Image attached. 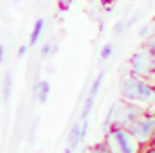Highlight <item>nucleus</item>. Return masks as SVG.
Here are the masks:
<instances>
[{"label":"nucleus","mask_w":155,"mask_h":153,"mask_svg":"<svg viewBox=\"0 0 155 153\" xmlns=\"http://www.w3.org/2000/svg\"><path fill=\"white\" fill-rule=\"evenodd\" d=\"M121 97L124 101L148 106L155 103V85L144 77H137L134 74H126L121 79Z\"/></svg>","instance_id":"f257e3e1"},{"label":"nucleus","mask_w":155,"mask_h":153,"mask_svg":"<svg viewBox=\"0 0 155 153\" xmlns=\"http://www.w3.org/2000/svg\"><path fill=\"white\" fill-rule=\"evenodd\" d=\"M105 141L108 142L112 153H141V142L130 133L128 128L112 126L108 133H105Z\"/></svg>","instance_id":"f03ea898"},{"label":"nucleus","mask_w":155,"mask_h":153,"mask_svg":"<svg viewBox=\"0 0 155 153\" xmlns=\"http://www.w3.org/2000/svg\"><path fill=\"white\" fill-rule=\"evenodd\" d=\"M114 108V126H121V128H128L132 122H135L141 115H144V106L130 103V101H121L112 105Z\"/></svg>","instance_id":"7ed1b4c3"},{"label":"nucleus","mask_w":155,"mask_h":153,"mask_svg":"<svg viewBox=\"0 0 155 153\" xmlns=\"http://www.w3.org/2000/svg\"><path fill=\"white\" fill-rule=\"evenodd\" d=\"M130 74L137 77H144V79H150L152 76H155L153 72V58H152V52L143 47L139 50H135L130 58Z\"/></svg>","instance_id":"20e7f679"},{"label":"nucleus","mask_w":155,"mask_h":153,"mask_svg":"<svg viewBox=\"0 0 155 153\" xmlns=\"http://www.w3.org/2000/svg\"><path fill=\"white\" fill-rule=\"evenodd\" d=\"M128 130L141 144L152 142V139L155 135V114L153 112H146L144 115H141L135 122H132L128 126Z\"/></svg>","instance_id":"39448f33"},{"label":"nucleus","mask_w":155,"mask_h":153,"mask_svg":"<svg viewBox=\"0 0 155 153\" xmlns=\"http://www.w3.org/2000/svg\"><path fill=\"white\" fill-rule=\"evenodd\" d=\"M87 130H88V122H87V119L76 121V122L72 124L71 132H69L67 146H71V148H74V150H76L78 146L83 142V139H85V135H87Z\"/></svg>","instance_id":"423d86ee"},{"label":"nucleus","mask_w":155,"mask_h":153,"mask_svg":"<svg viewBox=\"0 0 155 153\" xmlns=\"http://www.w3.org/2000/svg\"><path fill=\"white\" fill-rule=\"evenodd\" d=\"M49 96H51V85H49V81L40 79V81H36L33 85V97L38 103H47Z\"/></svg>","instance_id":"0eeeda50"},{"label":"nucleus","mask_w":155,"mask_h":153,"mask_svg":"<svg viewBox=\"0 0 155 153\" xmlns=\"http://www.w3.org/2000/svg\"><path fill=\"white\" fill-rule=\"evenodd\" d=\"M43 29H45V18H38L36 22H35V25H33V31H31V34H29V45L31 47H35V45H38L40 40H41V34H43Z\"/></svg>","instance_id":"6e6552de"},{"label":"nucleus","mask_w":155,"mask_h":153,"mask_svg":"<svg viewBox=\"0 0 155 153\" xmlns=\"http://www.w3.org/2000/svg\"><path fill=\"white\" fill-rule=\"evenodd\" d=\"M2 96H4V101H9L11 96H13V74H11V72H5V76H4Z\"/></svg>","instance_id":"1a4fd4ad"},{"label":"nucleus","mask_w":155,"mask_h":153,"mask_svg":"<svg viewBox=\"0 0 155 153\" xmlns=\"http://www.w3.org/2000/svg\"><path fill=\"white\" fill-rule=\"evenodd\" d=\"M103 81H105V70H101L97 76L94 77L92 86H90V90H88V96L97 97V94H99V90H101V86H103Z\"/></svg>","instance_id":"9d476101"},{"label":"nucleus","mask_w":155,"mask_h":153,"mask_svg":"<svg viewBox=\"0 0 155 153\" xmlns=\"http://www.w3.org/2000/svg\"><path fill=\"white\" fill-rule=\"evenodd\" d=\"M94 103H96V97H92V96L87 94V97H85V101H83V106H81V119H87V117H88V114H90L92 108H94Z\"/></svg>","instance_id":"9b49d317"},{"label":"nucleus","mask_w":155,"mask_h":153,"mask_svg":"<svg viewBox=\"0 0 155 153\" xmlns=\"http://www.w3.org/2000/svg\"><path fill=\"white\" fill-rule=\"evenodd\" d=\"M54 50H56V45H54L52 41H49V40H47V41H43V43H41V47H40V54H41L43 58H49Z\"/></svg>","instance_id":"f8f14e48"},{"label":"nucleus","mask_w":155,"mask_h":153,"mask_svg":"<svg viewBox=\"0 0 155 153\" xmlns=\"http://www.w3.org/2000/svg\"><path fill=\"white\" fill-rule=\"evenodd\" d=\"M112 54H114V43H105V45L101 47L99 58H101L103 61H107V60H110V58H112Z\"/></svg>","instance_id":"ddd939ff"},{"label":"nucleus","mask_w":155,"mask_h":153,"mask_svg":"<svg viewBox=\"0 0 155 153\" xmlns=\"http://www.w3.org/2000/svg\"><path fill=\"white\" fill-rule=\"evenodd\" d=\"M90 153H112V150H110L108 142L103 141V142H96V144L90 148Z\"/></svg>","instance_id":"4468645a"},{"label":"nucleus","mask_w":155,"mask_h":153,"mask_svg":"<svg viewBox=\"0 0 155 153\" xmlns=\"http://www.w3.org/2000/svg\"><path fill=\"white\" fill-rule=\"evenodd\" d=\"M137 34H139V38H150L153 34V27L152 25H143V27H139Z\"/></svg>","instance_id":"2eb2a0df"},{"label":"nucleus","mask_w":155,"mask_h":153,"mask_svg":"<svg viewBox=\"0 0 155 153\" xmlns=\"http://www.w3.org/2000/svg\"><path fill=\"white\" fill-rule=\"evenodd\" d=\"M126 27H128V25H126V22H123V20L116 22V24H114V34H116V36L123 34V33L126 31Z\"/></svg>","instance_id":"dca6fc26"},{"label":"nucleus","mask_w":155,"mask_h":153,"mask_svg":"<svg viewBox=\"0 0 155 153\" xmlns=\"http://www.w3.org/2000/svg\"><path fill=\"white\" fill-rule=\"evenodd\" d=\"M29 47H31L29 43H22V45L18 47V50H16V56H18V58H24V56L27 54V50H29Z\"/></svg>","instance_id":"f3484780"},{"label":"nucleus","mask_w":155,"mask_h":153,"mask_svg":"<svg viewBox=\"0 0 155 153\" xmlns=\"http://www.w3.org/2000/svg\"><path fill=\"white\" fill-rule=\"evenodd\" d=\"M144 47H146L152 54H155V36L153 34H152L150 38H146V45H144Z\"/></svg>","instance_id":"a211bd4d"},{"label":"nucleus","mask_w":155,"mask_h":153,"mask_svg":"<svg viewBox=\"0 0 155 153\" xmlns=\"http://www.w3.org/2000/svg\"><path fill=\"white\" fill-rule=\"evenodd\" d=\"M7 60V47L4 43H0V65H4Z\"/></svg>","instance_id":"6ab92c4d"},{"label":"nucleus","mask_w":155,"mask_h":153,"mask_svg":"<svg viewBox=\"0 0 155 153\" xmlns=\"http://www.w3.org/2000/svg\"><path fill=\"white\" fill-rule=\"evenodd\" d=\"M71 4H72V0H58L60 9H63V11H67V9L71 7Z\"/></svg>","instance_id":"aec40b11"},{"label":"nucleus","mask_w":155,"mask_h":153,"mask_svg":"<svg viewBox=\"0 0 155 153\" xmlns=\"http://www.w3.org/2000/svg\"><path fill=\"white\" fill-rule=\"evenodd\" d=\"M117 0H101V4L105 5V7H110V5H114Z\"/></svg>","instance_id":"412c9836"},{"label":"nucleus","mask_w":155,"mask_h":153,"mask_svg":"<svg viewBox=\"0 0 155 153\" xmlns=\"http://www.w3.org/2000/svg\"><path fill=\"white\" fill-rule=\"evenodd\" d=\"M63 153H76V150H74V148H71V146H67V148L63 150Z\"/></svg>","instance_id":"4be33fe9"},{"label":"nucleus","mask_w":155,"mask_h":153,"mask_svg":"<svg viewBox=\"0 0 155 153\" xmlns=\"http://www.w3.org/2000/svg\"><path fill=\"white\" fill-rule=\"evenodd\" d=\"M143 153H155V146H150L148 150H144Z\"/></svg>","instance_id":"5701e85b"},{"label":"nucleus","mask_w":155,"mask_h":153,"mask_svg":"<svg viewBox=\"0 0 155 153\" xmlns=\"http://www.w3.org/2000/svg\"><path fill=\"white\" fill-rule=\"evenodd\" d=\"M150 146H155V135H153V139H152V142H150Z\"/></svg>","instance_id":"b1692460"},{"label":"nucleus","mask_w":155,"mask_h":153,"mask_svg":"<svg viewBox=\"0 0 155 153\" xmlns=\"http://www.w3.org/2000/svg\"><path fill=\"white\" fill-rule=\"evenodd\" d=\"M152 58H153V72H155V54H152Z\"/></svg>","instance_id":"393cba45"},{"label":"nucleus","mask_w":155,"mask_h":153,"mask_svg":"<svg viewBox=\"0 0 155 153\" xmlns=\"http://www.w3.org/2000/svg\"><path fill=\"white\" fill-rule=\"evenodd\" d=\"M15 2H22V0H15Z\"/></svg>","instance_id":"a878e982"}]
</instances>
